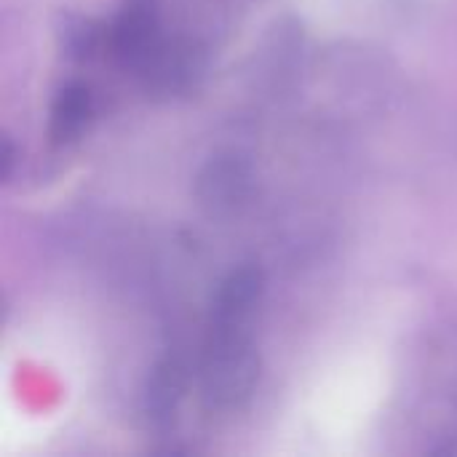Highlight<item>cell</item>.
I'll return each mask as SVG.
<instances>
[{"instance_id":"6da1fadb","label":"cell","mask_w":457,"mask_h":457,"mask_svg":"<svg viewBox=\"0 0 457 457\" xmlns=\"http://www.w3.org/2000/svg\"><path fill=\"white\" fill-rule=\"evenodd\" d=\"M262 359L246 329H212L198 367L201 402L214 412L246 407L260 386Z\"/></svg>"},{"instance_id":"7a4b0ae2","label":"cell","mask_w":457,"mask_h":457,"mask_svg":"<svg viewBox=\"0 0 457 457\" xmlns=\"http://www.w3.org/2000/svg\"><path fill=\"white\" fill-rule=\"evenodd\" d=\"M209 64L206 46L187 35H174L158 43V48L147 56L142 70L137 72L147 88L150 96L158 99H174L190 94Z\"/></svg>"},{"instance_id":"3957f363","label":"cell","mask_w":457,"mask_h":457,"mask_svg":"<svg viewBox=\"0 0 457 457\" xmlns=\"http://www.w3.org/2000/svg\"><path fill=\"white\" fill-rule=\"evenodd\" d=\"M254 166L241 153H217L195 174V198L209 217L238 214L254 193Z\"/></svg>"},{"instance_id":"277c9868","label":"cell","mask_w":457,"mask_h":457,"mask_svg":"<svg viewBox=\"0 0 457 457\" xmlns=\"http://www.w3.org/2000/svg\"><path fill=\"white\" fill-rule=\"evenodd\" d=\"M107 40L118 64L129 72H139L163 40L161 0H123L110 24Z\"/></svg>"},{"instance_id":"5b68a950","label":"cell","mask_w":457,"mask_h":457,"mask_svg":"<svg viewBox=\"0 0 457 457\" xmlns=\"http://www.w3.org/2000/svg\"><path fill=\"white\" fill-rule=\"evenodd\" d=\"M265 295V270L257 265L233 268L212 295V329H244Z\"/></svg>"},{"instance_id":"8992f818","label":"cell","mask_w":457,"mask_h":457,"mask_svg":"<svg viewBox=\"0 0 457 457\" xmlns=\"http://www.w3.org/2000/svg\"><path fill=\"white\" fill-rule=\"evenodd\" d=\"M187 386H190V375L179 359L166 356V359L155 361L142 386L145 418L155 426H166L169 420H174V415L179 412V404L187 394Z\"/></svg>"},{"instance_id":"52a82bcc","label":"cell","mask_w":457,"mask_h":457,"mask_svg":"<svg viewBox=\"0 0 457 457\" xmlns=\"http://www.w3.org/2000/svg\"><path fill=\"white\" fill-rule=\"evenodd\" d=\"M94 118V94L86 83L70 80L56 88L48 107V137L54 145H70L83 137Z\"/></svg>"},{"instance_id":"ba28073f","label":"cell","mask_w":457,"mask_h":457,"mask_svg":"<svg viewBox=\"0 0 457 457\" xmlns=\"http://www.w3.org/2000/svg\"><path fill=\"white\" fill-rule=\"evenodd\" d=\"M54 35L62 56L70 62H91L104 40L102 24L83 13H62L56 19Z\"/></svg>"},{"instance_id":"9c48e42d","label":"cell","mask_w":457,"mask_h":457,"mask_svg":"<svg viewBox=\"0 0 457 457\" xmlns=\"http://www.w3.org/2000/svg\"><path fill=\"white\" fill-rule=\"evenodd\" d=\"M3 158V177H8L11 174V166H13V145H11V139L8 137H3V153H0Z\"/></svg>"}]
</instances>
